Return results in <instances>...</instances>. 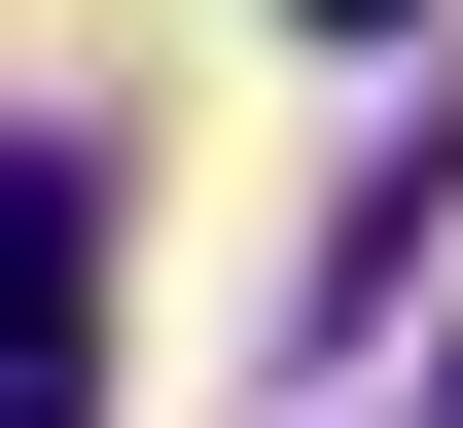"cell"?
Returning a JSON list of instances; mask_svg holds the SVG:
<instances>
[{"label": "cell", "mask_w": 463, "mask_h": 428, "mask_svg": "<svg viewBox=\"0 0 463 428\" xmlns=\"http://www.w3.org/2000/svg\"><path fill=\"white\" fill-rule=\"evenodd\" d=\"M0 428H108V179L0 143Z\"/></svg>", "instance_id": "cell-1"}, {"label": "cell", "mask_w": 463, "mask_h": 428, "mask_svg": "<svg viewBox=\"0 0 463 428\" xmlns=\"http://www.w3.org/2000/svg\"><path fill=\"white\" fill-rule=\"evenodd\" d=\"M321 36H428V0H321Z\"/></svg>", "instance_id": "cell-2"}]
</instances>
